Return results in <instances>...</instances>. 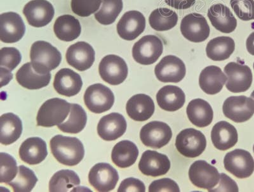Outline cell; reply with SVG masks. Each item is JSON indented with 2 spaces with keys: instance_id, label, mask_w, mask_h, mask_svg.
Wrapping results in <instances>:
<instances>
[{
  "instance_id": "cell-1",
  "label": "cell",
  "mask_w": 254,
  "mask_h": 192,
  "mask_svg": "<svg viewBox=\"0 0 254 192\" xmlns=\"http://www.w3.org/2000/svg\"><path fill=\"white\" fill-rule=\"evenodd\" d=\"M50 146L55 159L65 166H76L85 155L83 144L76 138L56 135L50 142Z\"/></svg>"
},
{
  "instance_id": "cell-2",
  "label": "cell",
  "mask_w": 254,
  "mask_h": 192,
  "mask_svg": "<svg viewBox=\"0 0 254 192\" xmlns=\"http://www.w3.org/2000/svg\"><path fill=\"white\" fill-rule=\"evenodd\" d=\"M30 58L34 70L38 74H46L60 65L62 55L49 43L38 41L32 45Z\"/></svg>"
},
{
  "instance_id": "cell-3",
  "label": "cell",
  "mask_w": 254,
  "mask_h": 192,
  "mask_svg": "<svg viewBox=\"0 0 254 192\" xmlns=\"http://www.w3.org/2000/svg\"><path fill=\"white\" fill-rule=\"evenodd\" d=\"M71 103L63 99H49L43 103L38 110L36 121L42 127L51 128L64 122L71 110Z\"/></svg>"
},
{
  "instance_id": "cell-4",
  "label": "cell",
  "mask_w": 254,
  "mask_h": 192,
  "mask_svg": "<svg viewBox=\"0 0 254 192\" xmlns=\"http://www.w3.org/2000/svg\"><path fill=\"white\" fill-rule=\"evenodd\" d=\"M176 146L183 156L195 158L205 151L206 140L200 131L194 128H187L181 131L176 137Z\"/></svg>"
},
{
  "instance_id": "cell-5",
  "label": "cell",
  "mask_w": 254,
  "mask_h": 192,
  "mask_svg": "<svg viewBox=\"0 0 254 192\" xmlns=\"http://www.w3.org/2000/svg\"><path fill=\"white\" fill-rule=\"evenodd\" d=\"M163 51V43L158 36L146 35L133 45L132 56L139 64L148 65L155 63L162 55Z\"/></svg>"
},
{
  "instance_id": "cell-6",
  "label": "cell",
  "mask_w": 254,
  "mask_h": 192,
  "mask_svg": "<svg viewBox=\"0 0 254 192\" xmlns=\"http://www.w3.org/2000/svg\"><path fill=\"white\" fill-rule=\"evenodd\" d=\"M84 101L88 110L95 114H101L110 110L115 103V96L105 85L90 86L84 94Z\"/></svg>"
},
{
  "instance_id": "cell-7",
  "label": "cell",
  "mask_w": 254,
  "mask_h": 192,
  "mask_svg": "<svg viewBox=\"0 0 254 192\" xmlns=\"http://www.w3.org/2000/svg\"><path fill=\"white\" fill-rule=\"evenodd\" d=\"M224 168L240 179L250 177L254 171V159L251 153L243 149L228 152L224 159Z\"/></svg>"
},
{
  "instance_id": "cell-8",
  "label": "cell",
  "mask_w": 254,
  "mask_h": 192,
  "mask_svg": "<svg viewBox=\"0 0 254 192\" xmlns=\"http://www.w3.org/2000/svg\"><path fill=\"white\" fill-rule=\"evenodd\" d=\"M99 72L101 78L108 84H122L128 76V69L123 58L116 55L104 56L100 62Z\"/></svg>"
},
{
  "instance_id": "cell-9",
  "label": "cell",
  "mask_w": 254,
  "mask_h": 192,
  "mask_svg": "<svg viewBox=\"0 0 254 192\" xmlns=\"http://www.w3.org/2000/svg\"><path fill=\"white\" fill-rule=\"evenodd\" d=\"M172 132L167 123L151 121L143 126L140 132V139L147 147L159 149L171 141Z\"/></svg>"
},
{
  "instance_id": "cell-10",
  "label": "cell",
  "mask_w": 254,
  "mask_h": 192,
  "mask_svg": "<svg viewBox=\"0 0 254 192\" xmlns=\"http://www.w3.org/2000/svg\"><path fill=\"white\" fill-rule=\"evenodd\" d=\"M222 111L235 123H244L254 114V100L244 96L229 97L224 102Z\"/></svg>"
},
{
  "instance_id": "cell-11",
  "label": "cell",
  "mask_w": 254,
  "mask_h": 192,
  "mask_svg": "<svg viewBox=\"0 0 254 192\" xmlns=\"http://www.w3.org/2000/svg\"><path fill=\"white\" fill-rule=\"evenodd\" d=\"M224 72L228 78L226 87L229 91L238 94L246 92L251 88L253 75L250 67L247 65L230 62L224 67Z\"/></svg>"
},
{
  "instance_id": "cell-12",
  "label": "cell",
  "mask_w": 254,
  "mask_h": 192,
  "mask_svg": "<svg viewBox=\"0 0 254 192\" xmlns=\"http://www.w3.org/2000/svg\"><path fill=\"white\" fill-rule=\"evenodd\" d=\"M189 178L194 186L209 191L219 184L220 174L214 166L205 160H199L190 166Z\"/></svg>"
},
{
  "instance_id": "cell-13",
  "label": "cell",
  "mask_w": 254,
  "mask_h": 192,
  "mask_svg": "<svg viewBox=\"0 0 254 192\" xmlns=\"http://www.w3.org/2000/svg\"><path fill=\"white\" fill-rule=\"evenodd\" d=\"M181 32L190 42L201 43L209 37L210 29L205 17L198 13H190L181 21Z\"/></svg>"
},
{
  "instance_id": "cell-14",
  "label": "cell",
  "mask_w": 254,
  "mask_h": 192,
  "mask_svg": "<svg viewBox=\"0 0 254 192\" xmlns=\"http://www.w3.org/2000/svg\"><path fill=\"white\" fill-rule=\"evenodd\" d=\"M156 78L163 83H179L187 74V68L183 61L178 56L167 55L156 65Z\"/></svg>"
},
{
  "instance_id": "cell-15",
  "label": "cell",
  "mask_w": 254,
  "mask_h": 192,
  "mask_svg": "<svg viewBox=\"0 0 254 192\" xmlns=\"http://www.w3.org/2000/svg\"><path fill=\"white\" fill-rule=\"evenodd\" d=\"M119 180L118 171L110 164H95L88 174V181L97 191L106 192L114 190Z\"/></svg>"
},
{
  "instance_id": "cell-16",
  "label": "cell",
  "mask_w": 254,
  "mask_h": 192,
  "mask_svg": "<svg viewBox=\"0 0 254 192\" xmlns=\"http://www.w3.org/2000/svg\"><path fill=\"white\" fill-rule=\"evenodd\" d=\"M23 13L29 25L42 28L52 21L55 10L53 5L47 0H32L24 6Z\"/></svg>"
},
{
  "instance_id": "cell-17",
  "label": "cell",
  "mask_w": 254,
  "mask_h": 192,
  "mask_svg": "<svg viewBox=\"0 0 254 192\" xmlns=\"http://www.w3.org/2000/svg\"><path fill=\"white\" fill-rule=\"evenodd\" d=\"M26 27L23 20L15 12L3 13L0 15V39L5 44H13L23 38Z\"/></svg>"
},
{
  "instance_id": "cell-18",
  "label": "cell",
  "mask_w": 254,
  "mask_h": 192,
  "mask_svg": "<svg viewBox=\"0 0 254 192\" xmlns=\"http://www.w3.org/2000/svg\"><path fill=\"white\" fill-rule=\"evenodd\" d=\"M146 28V18L141 12L131 10L126 12L117 24V32L120 38L133 41L139 37Z\"/></svg>"
},
{
  "instance_id": "cell-19",
  "label": "cell",
  "mask_w": 254,
  "mask_h": 192,
  "mask_svg": "<svg viewBox=\"0 0 254 192\" xmlns=\"http://www.w3.org/2000/svg\"><path fill=\"white\" fill-rule=\"evenodd\" d=\"M139 169L143 175L158 177L166 175L171 169V161L166 155L153 150L142 153Z\"/></svg>"
},
{
  "instance_id": "cell-20",
  "label": "cell",
  "mask_w": 254,
  "mask_h": 192,
  "mask_svg": "<svg viewBox=\"0 0 254 192\" xmlns=\"http://www.w3.org/2000/svg\"><path fill=\"white\" fill-rule=\"evenodd\" d=\"M95 51L87 43L79 42L68 48L66 55L67 64L79 71H87L95 61Z\"/></svg>"
},
{
  "instance_id": "cell-21",
  "label": "cell",
  "mask_w": 254,
  "mask_h": 192,
  "mask_svg": "<svg viewBox=\"0 0 254 192\" xmlns=\"http://www.w3.org/2000/svg\"><path fill=\"white\" fill-rule=\"evenodd\" d=\"M126 119L119 113H111L102 117L97 125V133L106 141H114L123 136L127 130Z\"/></svg>"
},
{
  "instance_id": "cell-22",
  "label": "cell",
  "mask_w": 254,
  "mask_h": 192,
  "mask_svg": "<svg viewBox=\"0 0 254 192\" xmlns=\"http://www.w3.org/2000/svg\"><path fill=\"white\" fill-rule=\"evenodd\" d=\"M207 16L217 31L230 34L235 31L237 20L228 6L222 3L212 4L208 10Z\"/></svg>"
},
{
  "instance_id": "cell-23",
  "label": "cell",
  "mask_w": 254,
  "mask_h": 192,
  "mask_svg": "<svg viewBox=\"0 0 254 192\" xmlns=\"http://www.w3.org/2000/svg\"><path fill=\"white\" fill-rule=\"evenodd\" d=\"M82 86L81 76L70 69L60 70L54 78V89L61 96L68 97L76 96L81 91Z\"/></svg>"
},
{
  "instance_id": "cell-24",
  "label": "cell",
  "mask_w": 254,
  "mask_h": 192,
  "mask_svg": "<svg viewBox=\"0 0 254 192\" xmlns=\"http://www.w3.org/2000/svg\"><path fill=\"white\" fill-rule=\"evenodd\" d=\"M155 105L153 99L145 94H137L131 96L127 101V114L135 121L148 120L155 112Z\"/></svg>"
},
{
  "instance_id": "cell-25",
  "label": "cell",
  "mask_w": 254,
  "mask_h": 192,
  "mask_svg": "<svg viewBox=\"0 0 254 192\" xmlns=\"http://www.w3.org/2000/svg\"><path fill=\"white\" fill-rule=\"evenodd\" d=\"M211 140L215 147L218 150H228L233 147L238 142L237 129L228 122L220 121L215 124L212 128Z\"/></svg>"
},
{
  "instance_id": "cell-26",
  "label": "cell",
  "mask_w": 254,
  "mask_h": 192,
  "mask_svg": "<svg viewBox=\"0 0 254 192\" xmlns=\"http://www.w3.org/2000/svg\"><path fill=\"white\" fill-rule=\"evenodd\" d=\"M48 155L46 142L39 137L29 138L19 148L20 159L29 165L40 164Z\"/></svg>"
},
{
  "instance_id": "cell-27",
  "label": "cell",
  "mask_w": 254,
  "mask_h": 192,
  "mask_svg": "<svg viewBox=\"0 0 254 192\" xmlns=\"http://www.w3.org/2000/svg\"><path fill=\"white\" fill-rule=\"evenodd\" d=\"M156 101L162 109L175 112L185 105L186 96L181 88L176 86L167 85L159 90L156 94Z\"/></svg>"
},
{
  "instance_id": "cell-28",
  "label": "cell",
  "mask_w": 254,
  "mask_h": 192,
  "mask_svg": "<svg viewBox=\"0 0 254 192\" xmlns=\"http://www.w3.org/2000/svg\"><path fill=\"white\" fill-rule=\"evenodd\" d=\"M227 81V76L220 67L210 65L201 72L199 85L201 90L208 95H215L221 91Z\"/></svg>"
},
{
  "instance_id": "cell-29",
  "label": "cell",
  "mask_w": 254,
  "mask_h": 192,
  "mask_svg": "<svg viewBox=\"0 0 254 192\" xmlns=\"http://www.w3.org/2000/svg\"><path fill=\"white\" fill-rule=\"evenodd\" d=\"M16 80L21 87L28 90H39L47 87L51 80V74H38L31 62L26 63L18 70Z\"/></svg>"
},
{
  "instance_id": "cell-30",
  "label": "cell",
  "mask_w": 254,
  "mask_h": 192,
  "mask_svg": "<svg viewBox=\"0 0 254 192\" xmlns=\"http://www.w3.org/2000/svg\"><path fill=\"white\" fill-rule=\"evenodd\" d=\"M188 119L198 128H205L212 123L214 111L207 101L201 98L190 101L187 108Z\"/></svg>"
},
{
  "instance_id": "cell-31",
  "label": "cell",
  "mask_w": 254,
  "mask_h": 192,
  "mask_svg": "<svg viewBox=\"0 0 254 192\" xmlns=\"http://www.w3.org/2000/svg\"><path fill=\"white\" fill-rule=\"evenodd\" d=\"M139 156L136 144L129 140H123L116 144L111 153V159L116 166L127 168L135 164Z\"/></svg>"
},
{
  "instance_id": "cell-32",
  "label": "cell",
  "mask_w": 254,
  "mask_h": 192,
  "mask_svg": "<svg viewBox=\"0 0 254 192\" xmlns=\"http://www.w3.org/2000/svg\"><path fill=\"white\" fill-rule=\"evenodd\" d=\"M1 135L0 142L4 145L14 143L22 135V123L19 117L13 113H6L0 117Z\"/></svg>"
},
{
  "instance_id": "cell-33",
  "label": "cell",
  "mask_w": 254,
  "mask_h": 192,
  "mask_svg": "<svg viewBox=\"0 0 254 192\" xmlns=\"http://www.w3.org/2000/svg\"><path fill=\"white\" fill-rule=\"evenodd\" d=\"M54 31L57 38L61 41L72 42L80 35V22L72 15H61L56 20Z\"/></svg>"
},
{
  "instance_id": "cell-34",
  "label": "cell",
  "mask_w": 254,
  "mask_h": 192,
  "mask_svg": "<svg viewBox=\"0 0 254 192\" xmlns=\"http://www.w3.org/2000/svg\"><path fill=\"white\" fill-rule=\"evenodd\" d=\"M235 43L228 36H219L211 40L206 45V55L214 61H223L234 52Z\"/></svg>"
},
{
  "instance_id": "cell-35",
  "label": "cell",
  "mask_w": 254,
  "mask_h": 192,
  "mask_svg": "<svg viewBox=\"0 0 254 192\" xmlns=\"http://www.w3.org/2000/svg\"><path fill=\"white\" fill-rule=\"evenodd\" d=\"M149 24L157 31L171 30L178 22V15L176 12L167 8H158L151 12L149 17Z\"/></svg>"
},
{
  "instance_id": "cell-36",
  "label": "cell",
  "mask_w": 254,
  "mask_h": 192,
  "mask_svg": "<svg viewBox=\"0 0 254 192\" xmlns=\"http://www.w3.org/2000/svg\"><path fill=\"white\" fill-rule=\"evenodd\" d=\"M87 121V113L81 106L71 103L69 116L66 121L58 126L64 133L76 134L85 128Z\"/></svg>"
},
{
  "instance_id": "cell-37",
  "label": "cell",
  "mask_w": 254,
  "mask_h": 192,
  "mask_svg": "<svg viewBox=\"0 0 254 192\" xmlns=\"http://www.w3.org/2000/svg\"><path fill=\"white\" fill-rule=\"evenodd\" d=\"M80 184L79 176L73 171L64 169L52 176L49 183V191L52 192H68Z\"/></svg>"
},
{
  "instance_id": "cell-38",
  "label": "cell",
  "mask_w": 254,
  "mask_h": 192,
  "mask_svg": "<svg viewBox=\"0 0 254 192\" xmlns=\"http://www.w3.org/2000/svg\"><path fill=\"white\" fill-rule=\"evenodd\" d=\"M103 5L95 14V19L103 25L114 23L123 9L122 0H101Z\"/></svg>"
},
{
  "instance_id": "cell-39",
  "label": "cell",
  "mask_w": 254,
  "mask_h": 192,
  "mask_svg": "<svg viewBox=\"0 0 254 192\" xmlns=\"http://www.w3.org/2000/svg\"><path fill=\"white\" fill-rule=\"evenodd\" d=\"M38 178L31 169L24 166H20L19 171L14 180L8 183L16 192H29L35 187Z\"/></svg>"
},
{
  "instance_id": "cell-40",
  "label": "cell",
  "mask_w": 254,
  "mask_h": 192,
  "mask_svg": "<svg viewBox=\"0 0 254 192\" xmlns=\"http://www.w3.org/2000/svg\"><path fill=\"white\" fill-rule=\"evenodd\" d=\"M0 183L8 184L16 177L19 171L14 158L6 153H0Z\"/></svg>"
},
{
  "instance_id": "cell-41",
  "label": "cell",
  "mask_w": 254,
  "mask_h": 192,
  "mask_svg": "<svg viewBox=\"0 0 254 192\" xmlns=\"http://www.w3.org/2000/svg\"><path fill=\"white\" fill-rule=\"evenodd\" d=\"M101 1V0H71V9L79 17H89L99 10Z\"/></svg>"
},
{
  "instance_id": "cell-42",
  "label": "cell",
  "mask_w": 254,
  "mask_h": 192,
  "mask_svg": "<svg viewBox=\"0 0 254 192\" xmlns=\"http://www.w3.org/2000/svg\"><path fill=\"white\" fill-rule=\"evenodd\" d=\"M230 5L240 19L254 20V0H230Z\"/></svg>"
},
{
  "instance_id": "cell-43",
  "label": "cell",
  "mask_w": 254,
  "mask_h": 192,
  "mask_svg": "<svg viewBox=\"0 0 254 192\" xmlns=\"http://www.w3.org/2000/svg\"><path fill=\"white\" fill-rule=\"evenodd\" d=\"M21 60L19 49L13 47H4L1 49V67L8 69L11 72L18 66Z\"/></svg>"
},
{
  "instance_id": "cell-44",
  "label": "cell",
  "mask_w": 254,
  "mask_h": 192,
  "mask_svg": "<svg viewBox=\"0 0 254 192\" xmlns=\"http://www.w3.org/2000/svg\"><path fill=\"white\" fill-rule=\"evenodd\" d=\"M149 192H180L179 185L174 180L170 178H162V179L154 181L149 187Z\"/></svg>"
},
{
  "instance_id": "cell-45",
  "label": "cell",
  "mask_w": 254,
  "mask_h": 192,
  "mask_svg": "<svg viewBox=\"0 0 254 192\" xmlns=\"http://www.w3.org/2000/svg\"><path fill=\"white\" fill-rule=\"evenodd\" d=\"M118 192H146V187L142 181L134 178H128L121 183L119 189H118Z\"/></svg>"
},
{
  "instance_id": "cell-46",
  "label": "cell",
  "mask_w": 254,
  "mask_h": 192,
  "mask_svg": "<svg viewBox=\"0 0 254 192\" xmlns=\"http://www.w3.org/2000/svg\"><path fill=\"white\" fill-rule=\"evenodd\" d=\"M219 186L214 189H210L208 192H238V187L237 183L231 179L226 174L221 173L220 175Z\"/></svg>"
},
{
  "instance_id": "cell-47",
  "label": "cell",
  "mask_w": 254,
  "mask_h": 192,
  "mask_svg": "<svg viewBox=\"0 0 254 192\" xmlns=\"http://www.w3.org/2000/svg\"><path fill=\"white\" fill-rule=\"evenodd\" d=\"M165 2L171 7L178 10H185L193 6L196 0H165Z\"/></svg>"
},
{
  "instance_id": "cell-48",
  "label": "cell",
  "mask_w": 254,
  "mask_h": 192,
  "mask_svg": "<svg viewBox=\"0 0 254 192\" xmlns=\"http://www.w3.org/2000/svg\"><path fill=\"white\" fill-rule=\"evenodd\" d=\"M246 47L248 52L254 56V32L251 33L247 38Z\"/></svg>"
},
{
  "instance_id": "cell-49",
  "label": "cell",
  "mask_w": 254,
  "mask_h": 192,
  "mask_svg": "<svg viewBox=\"0 0 254 192\" xmlns=\"http://www.w3.org/2000/svg\"><path fill=\"white\" fill-rule=\"evenodd\" d=\"M251 96V98H253L254 99V92L253 93H252Z\"/></svg>"
},
{
  "instance_id": "cell-50",
  "label": "cell",
  "mask_w": 254,
  "mask_h": 192,
  "mask_svg": "<svg viewBox=\"0 0 254 192\" xmlns=\"http://www.w3.org/2000/svg\"><path fill=\"white\" fill-rule=\"evenodd\" d=\"M253 150H254V144Z\"/></svg>"
},
{
  "instance_id": "cell-51",
  "label": "cell",
  "mask_w": 254,
  "mask_h": 192,
  "mask_svg": "<svg viewBox=\"0 0 254 192\" xmlns=\"http://www.w3.org/2000/svg\"></svg>"
}]
</instances>
